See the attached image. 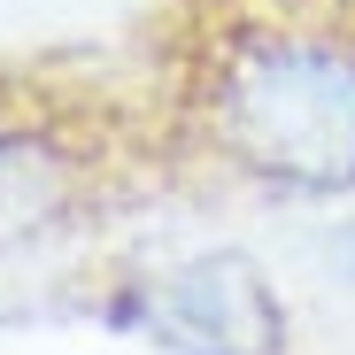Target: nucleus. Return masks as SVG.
<instances>
[{
  "label": "nucleus",
  "mask_w": 355,
  "mask_h": 355,
  "mask_svg": "<svg viewBox=\"0 0 355 355\" xmlns=\"http://www.w3.org/2000/svg\"><path fill=\"white\" fill-rule=\"evenodd\" d=\"M124 324L162 355H286V293L240 248H193L147 270L124 302Z\"/></svg>",
  "instance_id": "3"
},
{
  "label": "nucleus",
  "mask_w": 355,
  "mask_h": 355,
  "mask_svg": "<svg viewBox=\"0 0 355 355\" xmlns=\"http://www.w3.org/2000/svg\"><path fill=\"white\" fill-rule=\"evenodd\" d=\"M139 108L162 170L270 209L355 201V0H162Z\"/></svg>",
  "instance_id": "1"
},
{
  "label": "nucleus",
  "mask_w": 355,
  "mask_h": 355,
  "mask_svg": "<svg viewBox=\"0 0 355 355\" xmlns=\"http://www.w3.org/2000/svg\"><path fill=\"white\" fill-rule=\"evenodd\" d=\"M162 170L139 85L0 70V263L62 248Z\"/></svg>",
  "instance_id": "2"
}]
</instances>
